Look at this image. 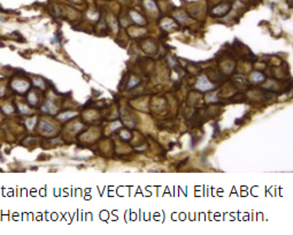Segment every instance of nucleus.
<instances>
[{"label": "nucleus", "instance_id": "obj_13", "mask_svg": "<svg viewBox=\"0 0 293 235\" xmlns=\"http://www.w3.org/2000/svg\"><path fill=\"white\" fill-rule=\"evenodd\" d=\"M2 110H5V112H6V113H12V111H13L12 106H11V107H9V106H4V107H2Z\"/></svg>", "mask_w": 293, "mask_h": 235}, {"label": "nucleus", "instance_id": "obj_4", "mask_svg": "<svg viewBox=\"0 0 293 235\" xmlns=\"http://www.w3.org/2000/svg\"><path fill=\"white\" fill-rule=\"evenodd\" d=\"M42 110H43L44 112L55 113V112H56V107H55V105L53 104V103H51V101H46V103H45V105L42 107Z\"/></svg>", "mask_w": 293, "mask_h": 235}, {"label": "nucleus", "instance_id": "obj_10", "mask_svg": "<svg viewBox=\"0 0 293 235\" xmlns=\"http://www.w3.org/2000/svg\"><path fill=\"white\" fill-rule=\"evenodd\" d=\"M121 136H122L124 140H129V138H130V133H128L127 130H122V131H121Z\"/></svg>", "mask_w": 293, "mask_h": 235}, {"label": "nucleus", "instance_id": "obj_5", "mask_svg": "<svg viewBox=\"0 0 293 235\" xmlns=\"http://www.w3.org/2000/svg\"><path fill=\"white\" fill-rule=\"evenodd\" d=\"M250 80L253 82V83H259V82H262L264 80V76H263L261 73H253L250 75Z\"/></svg>", "mask_w": 293, "mask_h": 235}, {"label": "nucleus", "instance_id": "obj_7", "mask_svg": "<svg viewBox=\"0 0 293 235\" xmlns=\"http://www.w3.org/2000/svg\"><path fill=\"white\" fill-rule=\"evenodd\" d=\"M145 6H146L150 11H156V5H155V2L152 1V0H146V1H145Z\"/></svg>", "mask_w": 293, "mask_h": 235}, {"label": "nucleus", "instance_id": "obj_3", "mask_svg": "<svg viewBox=\"0 0 293 235\" xmlns=\"http://www.w3.org/2000/svg\"><path fill=\"white\" fill-rule=\"evenodd\" d=\"M130 15H131V18H132V20H134L136 23H138V24H145V23H146V21L144 20V18L141 16L140 14H138V13L131 11V12H130Z\"/></svg>", "mask_w": 293, "mask_h": 235}, {"label": "nucleus", "instance_id": "obj_14", "mask_svg": "<svg viewBox=\"0 0 293 235\" xmlns=\"http://www.w3.org/2000/svg\"><path fill=\"white\" fill-rule=\"evenodd\" d=\"M137 83H138V81H137V80H132V81H131V84H129V88L134 87V85H136Z\"/></svg>", "mask_w": 293, "mask_h": 235}, {"label": "nucleus", "instance_id": "obj_12", "mask_svg": "<svg viewBox=\"0 0 293 235\" xmlns=\"http://www.w3.org/2000/svg\"><path fill=\"white\" fill-rule=\"evenodd\" d=\"M35 122H36V119H31L30 122L28 121V122H27V124H28V128H29V129H32V127H33Z\"/></svg>", "mask_w": 293, "mask_h": 235}, {"label": "nucleus", "instance_id": "obj_15", "mask_svg": "<svg viewBox=\"0 0 293 235\" xmlns=\"http://www.w3.org/2000/svg\"><path fill=\"white\" fill-rule=\"evenodd\" d=\"M70 1H78V0H70Z\"/></svg>", "mask_w": 293, "mask_h": 235}, {"label": "nucleus", "instance_id": "obj_8", "mask_svg": "<svg viewBox=\"0 0 293 235\" xmlns=\"http://www.w3.org/2000/svg\"><path fill=\"white\" fill-rule=\"evenodd\" d=\"M76 113H74V112H70V113H63V114H61V115H59V119H61V120H67V119H69V118L74 117Z\"/></svg>", "mask_w": 293, "mask_h": 235}, {"label": "nucleus", "instance_id": "obj_1", "mask_svg": "<svg viewBox=\"0 0 293 235\" xmlns=\"http://www.w3.org/2000/svg\"><path fill=\"white\" fill-rule=\"evenodd\" d=\"M197 89H199V90H201V91H208V90H212L214 88V84H212L209 81H208V79L205 76V75H202V76H200L199 77V80H198V82H197Z\"/></svg>", "mask_w": 293, "mask_h": 235}, {"label": "nucleus", "instance_id": "obj_6", "mask_svg": "<svg viewBox=\"0 0 293 235\" xmlns=\"http://www.w3.org/2000/svg\"><path fill=\"white\" fill-rule=\"evenodd\" d=\"M40 129L43 131H53L54 129V126L49 122H46V121H42L40 122Z\"/></svg>", "mask_w": 293, "mask_h": 235}, {"label": "nucleus", "instance_id": "obj_9", "mask_svg": "<svg viewBox=\"0 0 293 235\" xmlns=\"http://www.w3.org/2000/svg\"><path fill=\"white\" fill-rule=\"evenodd\" d=\"M28 99H29V101H31V104H33V105L37 103V97H36V95H35V92H31L30 95H29Z\"/></svg>", "mask_w": 293, "mask_h": 235}, {"label": "nucleus", "instance_id": "obj_11", "mask_svg": "<svg viewBox=\"0 0 293 235\" xmlns=\"http://www.w3.org/2000/svg\"><path fill=\"white\" fill-rule=\"evenodd\" d=\"M18 107H20V110H21V112H22V113H28V112H29V108H28L27 106L22 105V104L18 106Z\"/></svg>", "mask_w": 293, "mask_h": 235}, {"label": "nucleus", "instance_id": "obj_2", "mask_svg": "<svg viewBox=\"0 0 293 235\" xmlns=\"http://www.w3.org/2000/svg\"><path fill=\"white\" fill-rule=\"evenodd\" d=\"M12 85L16 91H18V92H24L25 90L29 88V83H28V82H24V81H14Z\"/></svg>", "mask_w": 293, "mask_h": 235}]
</instances>
